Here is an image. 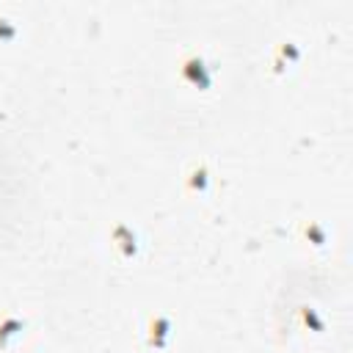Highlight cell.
I'll list each match as a JSON object with an SVG mask.
<instances>
[{"label":"cell","instance_id":"3","mask_svg":"<svg viewBox=\"0 0 353 353\" xmlns=\"http://www.w3.org/2000/svg\"><path fill=\"white\" fill-rule=\"evenodd\" d=\"M207 185H210V171H207V165H204V163H193V165L188 168V174H185V188H188L190 193H204Z\"/></svg>","mask_w":353,"mask_h":353},{"label":"cell","instance_id":"4","mask_svg":"<svg viewBox=\"0 0 353 353\" xmlns=\"http://www.w3.org/2000/svg\"><path fill=\"white\" fill-rule=\"evenodd\" d=\"M168 317L165 314H152L149 317V334H146V342L152 347H163L165 339H168Z\"/></svg>","mask_w":353,"mask_h":353},{"label":"cell","instance_id":"1","mask_svg":"<svg viewBox=\"0 0 353 353\" xmlns=\"http://www.w3.org/2000/svg\"><path fill=\"white\" fill-rule=\"evenodd\" d=\"M179 74L185 83H190L193 88L199 91H207L210 83H212V69L207 66V61L199 55V52H188L182 61H179Z\"/></svg>","mask_w":353,"mask_h":353},{"label":"cell","instance_id":"2","mask_svg":"<svg viewBox=\"0 0 353 353\" xmlns=\"http://www.w3.org/2000/svg\"><path fill=\"white\" fill-rule=\"evenodd\" d=\"M110 243L119 251V256H124V259H130V256L138 254V237H135V232L127 223H116L110 229Z\"/></svg>","mask_w":353,"mask_h":353},{"label":"cell","instance_id":"6","mask_svg":"<svg viewBox=\"0 0 353 353\" xmlns=\"http://www.w3.org/2000/svg\"><path fill=\"white\" fill-rule=\"evenodd\" d=\"M6 19H0V36H14V28L11 25H3Z\"/></svg>","mask_w":353,"mask_h":353},{"label":"cell","instance_id":"5","mask_svg":"<svg viewBox=\"0 0 353 353\" xmlns=\"http://www.w3.org/2000/svg\"><path fill=\"white\" fill-rule=\"evenodd\" d=\"M22 328H25L22 320H17V317H3V320H0V345H6L8 336H17Z\"/></svg>","mask_w":353,"mask_h":353}]
</instances>
